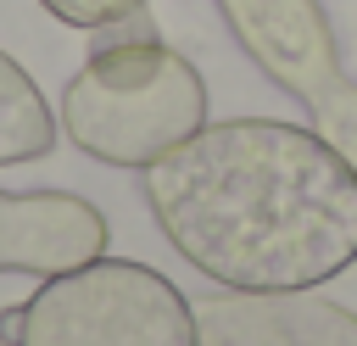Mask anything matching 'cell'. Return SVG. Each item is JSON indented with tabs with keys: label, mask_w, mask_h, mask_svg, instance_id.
<instances>
[{
	"label": "cell",
	"mask_w": 357,
	"mask_h": 346,
	"mask_svg": "<svg viewBox=\"0 0 357 346\" xmlns=\"http://www.w3.org/2000/svg\"><path fill=\"white\" fill-rule=\"evenodd\" d=\"M145 206L223 290H318L357 262V173L296 123H206L145 167Z\"/></svg>",
	"instance_id": "cell-1"
},
{
	"label": "cell",
	"mask_w": 357,
	"mask_h": 346,
	"mask_svg": "<svg viewBox=\"0 0 357 346\" xmlns=\"http://www.w3.org/2000/svg\"><path fill=\"white\" fill-rule=\"evenodd\" d=\"M67 140L106 167H151L206 128V84L162 33L89 45L61 89Z\"/></svg>",
	"instance_id": "cell-2"
},
{
	"label": "cell",
	"mask_w": 357,
	"mask_h": 346,
	"mask_svg": "<svg viewBox=\"0 0 357 346\" xmlns=\"http://www.w3.org/2000/svg\"><path fill=\"white\" fill-rule=\"evenodd\" d=\"M11 346H201L178 285L128 257L50 273L22 307Z\"/></svg>",
	"instance_id": "cell-3"
},
{
	"label": "cell",
	"mask_w": 357,
	"mask_h": 346,
	"mask_svg": "<svg viewBox=\"0 0 357 346\" xmlns=\"http://www.w3.org/2000/svg\"><path fill=\"white\" fill-rule=\"evenodd\" d=\"M218 11L257 73L307 112L346 78L324 0H218Z\"/></svg>",
	"instance_id": "cell-4"
},
{
	"label": "cell",
	"mask_w": 357,
	"mask_h": 346,
	"mask_svg": "<svg viewBox=\"0 0 357 346\" xmlns=\"http://www.w3.org/2000/svg\"><path fill=\"white\" fill-rule=\"evenodd\" d=\"M190 313L201 346H357V313L318 290H212Z\"/></svg>",
	"instance_id": "cell-5"
},
{
	"label": "cell",
	"mask_w": 357,
	"mask_h": 346,
	"mask_svg": "<svg viewBox=\"0 0 357 346\" xmlns=\"http://www.w3.org/2000/svg\"><path fill=\"white\" fill-rule=\"evenodd\" d=\"M106 257V218L67 190H0V273H67Z\"/></svg>",
	"instance_id": "cell-6"
},
{
	"label": "cell",
	"mask_w": 357,
	"mask_h": 346,
	"mask_svg": "<svg viewBox=\"0 0 357 346\" xmlns=\"http://www.w3.org/2000/svg\"><path fill=\"white\" fill-rule=\"evenodd\" d=\"M56 151V117L39 95V84L0 50V167L39 162Z\"/></svg>",
	"instance_id": "cell-7"
},
{
	"label": "cell",
	"mask_w": 357,
	"mask_h": 346,
	"mask_svg": "<svg viewBox=\"0 0 357 346\" xmlns=\"http://www.w3.org/2000/svg\"><path fill=\"white\" fill-rule=\"evenodd\" d=\"M307 117H312V134L357 173V78H340Z\"/></svg>",
	"instance_id": "cell-8"
},
{
	"label": "cell",
	"mask_w": 357,
	"mask_h": 346,
	"mask_svg": "<svg viewBox=\"0 0 357 346\" xmlns=\"http://www.w3.org/2000/svg\"><path fill=\"white\" fill-rule=\"evenodd\" d=\"M56 22H67V28H84V33H95V28H106V22H117V17H128V11H145V0H39Z\"/></svg>",
	"instance_id": "cell-9"
}]
</instances>
